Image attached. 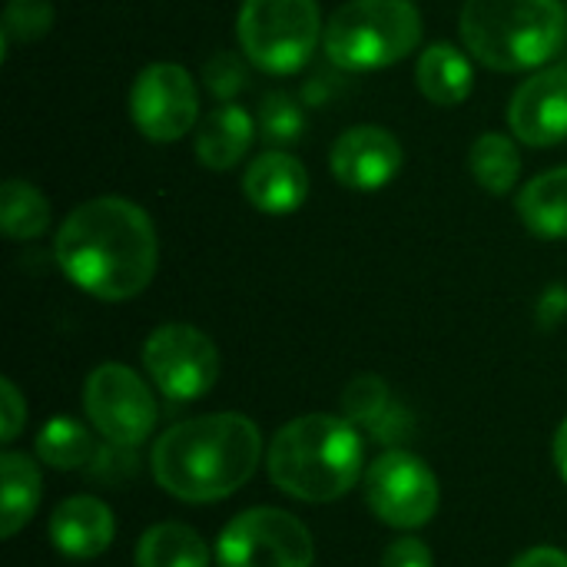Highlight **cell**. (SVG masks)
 <instances>
[{
	"mask_svg": "<svg viewBox=\"0 0 567 567\" xmlns=\"http://www.w3.org/2000/svg\"><path fill=\"white\" fill-rule=\"evenodd\" d=\"M415 80L425 100L435 106H458L472 96L475 86V70L468 53H462L452 43H429L419 53L415 63Z\"/></svg>",
	"mask_w": 567,
	"mask_h": 567,
	"instance_id": "cell-17",
	"label": "cell"
},
{
	"mask_svg": "<svg viewBox=\"0 0 567 567\" xmlns=\"http://www.w3.org/2000/svg\"><path fill=\"white\" fill-rule=\"evenodd\" d=\"M0 229L7 239H37L50 229V203L27 179H7L0 189Z\"/></svg>",
	"mask_w": 567,
	"mask_h": 567,
	"instance_id": "cell-22",
	"label": "cell"
},
{
	"mask_svg": "<svg viewBox=\"0 0 567 567\" xmlns=\"http://www.w3.org/2000/svg\"><path fill=\"white\" fill-rule=\"evenodd\" d=\"M83 409L93 422V429L113 442V445H140L156 429V402L153 392L143 385V379L120 365L106 362L96 365L83 385Z\"/></svg>",
	"mask_w": 567,
	"mask_h": 567,
	"instance_id": "cell-9",
	"label": "cell"
},
{
	"mask_svg": "<svg viewBox=\"0 0 567 567\" xmlns=\"http://www.w3.org/2000/svg\"><path fill=\"white\" fill-rule=\"evenodd\" d=\"M256 133H259V126L243 106L223 103L196 130V159L216 173L233 169L249 153Z\"/></svg>",
	"mask_w": 567,
	"mask_h": 567,
	"instance_id": "cell-16",
	"label": "cell"
},
{
	"mask_svg": "<svg viewBox=\"0 0 567 567\" xmlns=\"http://www.w3.org/2000/svg\"><path fill=\"white\" fill-rule=\"evenodd\" d=\"M312 558L309 528L282 508H249L216 542L219 567H312Z\"/></svg>",
	"mask_w": 567,
	"mask_h": 567,
	"instance_id": "cell-7",
	"label": "cell"
},
{
	"mask_svg": "<svg viewBox=\"0 0 567 567\" xmlns=\"http://www.w3.org/2000/svg\"><path fill=\"white\" fill-rule=\"evenodd\" d=\"M0 395H3V442H13L27 419V402L20 399V392L10 379L0 382Z\"/></svg>",
	"mask_w": 567,
	"mask_h": 567,
	"instance_id": "cell-29",
	"label": "cell"
},
{
	"mask_svg": "<svg viewBox=\"0 0 567 567\" xmlns=\"http://www.w3.org/2000/svg\"><path fill=\"white\" fill-rule=\"evenodd\" d=\"M0 475H3V512H0V535L13 538L37 512L43 482L37 465L20 452L0 455Z\"/></svg>",
	"mask_w": 567,
	"mask_h": 567,
	"instance_id": "cell-19",
	"label": "cell"
},
{
	"mask_svg": "<svg viewBox=\"0 0 567 567\" xmlns=\"http://www.w3.org/2000/svg\"><path fill=\"white\" fill-rule=\"evenodd\" d=\"M246 199L266 216H289L309 196V173L306 166L282 150L259 153L243 173Z\"/></svg>",
	"mask_w": 567,
	"mask_h": 567,
	"instance_id": "cell-14",
	"label": "cell"
},
{
	"mask_svg": "<svg viewBox=\"0 0 567 567\" xmlns=\"http://www.w3.org/2000/svg\"><path fill=\"white\" fill-rule=\"evenodd\" d=\"M143 365L169 402H196L219 379V352L213 339L186 322L153 329L143 346Z\"/></svg>",
	"mask_w": 567,
	"mask_h": 567,
	"instance_id": "cell-8",
	"label": "cell"
},
{
	"mask_svg": "<svg viewBox=\"0 0 567 567\" xmlns=\"http://www.w3.org/2000/svg\"><path fill=\"white\" fill-rule=\"evenodd\" d=\"M365 502L392 528H422L439 512V482L422 458L395 449L369 465Z\"/></svg>",
	"mask_w": 567,
	"mask_h": 567,
	"instance_id": "cell-10",
	"label": "cell"
},
{
	"mask_svg": "<svg viewBox=\"0 0 567 567\" xmlns=\"http://www.w3.org/2000/svg\"><path fill=\"white\" fill-rule=\"evenodd\" d=\"M342 412L352 425H379L389 415V385L379 375H355L342 392Z\"/></svg>",
	"mask_w": 567,
	"mask_h": 567,
	"instance_id": "cell-25",
	"label": "cell"
},
{
	"mask_svg": "<svg viewBox=\"0 0 567 567\" xmlns=\"http://www.w3.org/2000/svg\"><path fill=\"white\" fill-rule=\"evenodd\" d=\"M512 133L528 146H555L567 140V66H548L525 80L508 106Z\"/></svg>",
	"mask_w": 567,
	"mask_h": 567,
	"instance_id": "cell-13",
	"label": "cell"
},
{
	"mask_svg": "<svg viewBox=\"0 0 567 567\" xmlns=\"http://www.w3.org/2000/svg\"><path fill=\"white\" fill-rule=\"evenodd\" d=\"M256 126L266 136V143H272V146H292L306 133V116H302V106L289 93L272 90V93H266V100L259 106Z\"/></svg>",
	"mask_w": 567,
	"mask_h": 567,
	"instance_id": "cell-24",
	"label": "cell"
},
{
	"mask_svg": "<svg viewBox=\"0 0 567 567\" xmlns=\"http://www.w3.org/2000/svg\"><path fill=\"white\" fill-rule=\"evenodd\" d=\"M136 567H209V548L179 522L153 525L136 545Z\"/></svg>",
	"mask_w": 567,
	"mask_h": 567,
	"instance_id": "cell-20",
	"label": "cell"
},
{
	"mask_svg": "<svg viewBox=\"0 0 567 567\" xmlns=\"http://www.w3.org/2000/svg\"><path fill=\"white\" fill-rule=\"evenodd\" d=\"M113 512L90 495L66 498L50 518V542L66 558H100L113 545Z\"/></svg>",
	"mask_w": 567,
	"mask_h": 567,
	"instance_id": "cell-15",
	"label": "cell"
},
{
	"mask_svg": "<svg viewBox=\"0 0 567 567\" xmlns=\"http://www.w3.org/2000/svg\"><path fill=\"white\" fill-rule=\"evenodd\" d=\"M53 256L63 276L86 296L126 302L153 282L159 239L143 206L100 196L76 206L60 223Z\"/></svg>",
	"mask_w": 567,
	"mask_h": 567,
	"instance_id": "cell-1",
	"label": "cell"
},
{
	"mask_svg": "<svg viewBox=\"0 0 567 567\" xmlns=\"http://www.w3.org/2000/svg\"><path fill=\"white\" fill-rule=\"evenodd\" d=\"M561 0H465L462 40L468 53L505 73L545 66L565 43Z\"/></svg>",
	"mask_w": 567,
	"mask_h": 567,
	"instance_id": "cell-4",
	"label": "cell"
},
{
	"mask_svg": "<svg viewBox=\"0 0 567 567\" xmlns=\"http://www.w3.org/2000/svg\"><path fill=\"white\" fill-rule=\"evenodd\" d=\"M37 455L43 465H50L56 472H73L93 458V439L80 422L53 419L37 435Z\"/></svg>",
	"mask_w": 567,
	"mask_h": 567,
	"instance_id": "cell-23",
	"label": "cell"
},
{
	"mask_svg": "<svg viewBox=\"0 0 567 567\" xmlns=\"http://www.w3.org/2000/svg\"><path fill=\"white\" fill-rule=\"evenodd\" d=\"M567 312V289L561 286H551L545 296H542V302H538V316L545 319V326H551V322H561Z\"/></svg>",
	"mask_w": 567,
	"mask_h": 567,
	"instance_id": "cell-30",
	"label": "cell"
},
{
	"mask_svg": "<svg viewBox=\"0 0 567 567\" xmlns=\"http://www.w3.org/2000/svg\"><path fill=\"white\" fill-rule=\"evenodd\" d=\"M329 163L346 189L375 193L402 173V143L385 126H352L336 140Z\"/></svg>",
	"mask_w": 567,
	"mask_h": 567,
	"instance_id": "cell-12",
	"label": "cell"
},
{
	"mask_svg": "<svg viewBox=\"0 0 567 567\" xmlns=\"http://www.w3.org/2000/svg\"><path fill=\"white\" fill-rule=\"evenodd\" d=\"M203 80H206V90L219 100H233L239 90H246L249 83V70H246V60L233 50H219L213 53V60H206L203 66Z\"/></svg>",
	"mask_w": 567,
	"mask_h": 567,
	"instance_id": "cell-27",
	"label": "cell"
},
{
	"mask_svg": "<svg viewBox=\"0 0 567 567\" xmlns=\"http://www.w3.org/2000/svg\"><path fill=\"white\" fill-rule=\"evenodd\" d=\"M130 120L150 143H176L199 120V93L179 63H150L130 90Z\"/></svg>",
	"mask_w": 567,
	"mask_h": 567,
	"instance_id": "cell-11",
	"label": "cell"
},
{
	"mask_svg": "<svg viewBox=\"0 0 567 567\" xmlns=\"http://www.w3.org/2000/svg\"><path fill=\"white\" fill-rule=\"evenodd\" d=\"M236 33L252 66L286 76L312 60L326 23L316 0H243Z\"/></svg>",
	"mask_w": 567,
	"mask_h": 567,
	"instance_id": "cell-6",
	"label": "cell"
},
{
	"mask_svg": "<svg viewBox=\"0 0 567 567\" xmlns=\"http://www.w3.org/2000/svg\"><path fill=\"white\" fill-rule=\"evenodd\" d=\"M272 485L299 502H336L362 478V435L349 419L302 415L282 425L266 455Z\"/></svg>",
	"mask_w": 567,
	"mask_h": 567,
	"instance_id": "cell-3",
	"label": "cell"
},
{
	"mask_svg": "<svg viewBox=\"0 0 567 567\" xmlns=\"http://www.w3.org/2000/svg\"><path fill=\"white\" fill-rule=\"evenodd\" d=\"M555 465H558L561 478H565V482H567V419H565V422H561L558 435H555Z\"/></svg>",
	"mask_w": 567,
	"mask_h": 567,
	"instance_id": "cell-32",
	"label": "cell"
},
{
	"mask_svg": "<svg viewBox=\"0 0 567 567\" xmlns=\"http://www.w3.org/2000/svg\"><path fill=\"white\" fill-rule=\"evenodd\" d=\"M422 43V13L412 0H349L322 33L326 56L352 73L385 70Z\"/></svg>",
	"mask_w": 567,
	"mask_h": 567,
	"instance_id": "cell-5",
	"label": "cell"
},
{
	"mask_svg": "<svg viewBox=\"0 0 567 567\" xmlns=\"http://www.w3.org/2000/svg\"><path fill=\"white\" fill-rule=\"evenodd\" d=\"M512 567H567V555L558 548H532Z\"/></svg>",
	"mask_w": 567,
	"mask_h": 567,
	"instance_id": "cell-31",
	"label": "cell"
},
{
	"mask_svg": "<svg viewBox=\"0 0 567 567\" xmlns=\"http://www.w3.org/2000/svg\"><path fill=\"white\" fill-rule=\"evenodd\" d=\"M468 166H472V176L478 179V186L488 189L492 196L512 193L522 179V153H518L515 140L505 133L478 136L472 143Z\"/></svg>",
	"mask_w": 567,
	"mask_h": 567,
	"instance_id": "cell-21",
	"label": "cell"
},
{
	"mask_svg": "<svg viewBox=\"0 0 567 567\" xmlns=\"http://www.w3.org/2000/svg\"><path fill=\"white\" fill-rule=\"evenodd\" d=\"M382 567H432V551L415 538H399L385 548Z\"/></svg>",
	"mask_w": 567,
	"mask_h": 567,
	"instance_id": "cell-28",
	"label": "cell"
},
{
	"mask_svg": "<svg viewBox=\"0 0 567 567\" xmlns=\"http://www.w3.org/2000/svg\"><path fill=\"white\" fill-rule=\"evenodd\" d=\"M262 458L256 422L239 412L199 415L166 429L150 455L153 478L179 502L206 505L239 492Z\"/></svg>",
	"mask_w": 567,
	"mask_h": 567,
	"instance_id": "cell-2",
	"label": "cell"
},
{
	"mask_svg": "<svg viewBox=\"0 0 567 567\" xmlns=\"http://www.w3.org/2000/svg\"><path fill=\"white\" fill-rule=\"evenodd\" d=\"M518 216L542 239H567V166L535 176L518 193Z\"/></svg>",
	"mask_w": 567,
	"mask_h": 567,
	"instance_id": "cell-18",
	"label": "cell"
},
{
	"mask_svg": "<svg viewBox=\"0 0 567 567\" xmlns=\"http://www.w3.org/2000/svg\"><path fill=\"white\" fill-rule=\"evenodd\" d=\"M53 27L50 0H10L3 10V43L40 40Z\"/></svg>",
	"mask_w": 567,
	"mask_h": 567,
	"instance_id": "cell-26",
	"label": "cell"
}]
</instances>
